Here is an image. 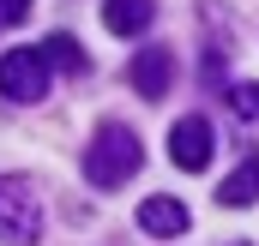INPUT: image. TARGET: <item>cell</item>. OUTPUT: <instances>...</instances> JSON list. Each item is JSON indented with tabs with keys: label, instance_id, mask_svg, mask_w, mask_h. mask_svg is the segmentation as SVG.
<instances>
[{
	"label": "cell",
	"instance_id": "52a82bcc",
	"mask_svg": "<svg viewBox=\"0 0 259 246\" xmlns=\"http://www.w3.org/2000/svg\"><path fill=\"white\" fill-rule=\"evenodd\" d=\"M157 18V0H103V24L115 36H145Z\"/></svg>",
	"mask_w": 259,
	"mask_h": 246
},
{
	"label": "cell",
	"instance_id": "5b68a950",
	"mask_svg": "<svg viewBox=\"0 0 259 246\" xmlns=\"http://www.w3.org/2000/svg\"><path fill=\"white\" fill-rule=\"evenodd\" d=\"M127 78H133V90H139L145 102H163V96H169V78H175V54H169V48H145V54L127 66Z\"/></svg>",
	"mask_w": 259,
	"mask_h": 246
},
{
	"label": "cell",
	"instance_id": "30bf717a",
	"mask_svg": "<svg viewBox=\"0 0 259 246\" xmlns=\"http://www.w3.org/2000/svg\"><path fill=\"white\" fill-rule=\"evenodd\" d=\"M229 108L235 120H259V84H229Z\"/></svg>",
	"mask_w": 259,
	"mask_h": 246
},
{
	"label": "cell",
	"instance_id": "ba28073f",
	"mask_svg": "<svg viewBox=\"0 0 259 246\" xmlns=\"http://www.w3.org/2000/svg\"><path fill=\"white\" fill-rule=\"evenodd\" d=\"M259 198V156L247 150L241 162H235V174L217 186V204H229V210H241V204H253Z\"/></svg>",
	"mask_w": 259,
	"mask_h": 246
},
{
	"label": "cell",
	"instance_id": "6da1fadb",
	"mask_svg": "<svg viewBox=\"0 0 259 246\" xmlns=\"http://www.w3.org/2000/svg\"><path fill=\"white\" fill-rule=\"evenodd\" d=\"M139 162H145V144H139V132L121 120L97 126V138H91V150H84V180L91 186H127L139 174Z\"/></svg>",
	"mask_w": 259,
	"mask_h": 246
},
{
	"label": "cell",
	"instance_id": "8992f818",
	"mask_svg": "<svg viewBox=\"0 0 259 246\" xmlns=\"http://www.w3.org/2000/svg\"><path fill=\"white\" fill-rule=\"evenodd\" d=\"M139 228H145V234H157V240H175V234L187 228V204H181V198H169V192H157V198H145V204H139Z\"/></svg>",
	"mask_w": 259,
	"mask_h": 246
},
{
	"label": "cell",
	"instance_id": "277c9868",
	"mask_svg": "<svg viewBox=\"0 0 259 246\" xmlns=\"http://www.w3.org/2000/svg\"><path fill=\"white\" fill-rule=\"evenodd\" d=\"M211 150H217L211 120H205V114H181L175 132H169V162L187 168V174H205V168H211Z\"/></svg>",
	"mask_w": 259,
	"mask_h": 246
},
{
	"label": "cell",
	"instance_id": "9c48e42d",
	"mask_svg": "<svg viewBox=\"0 0 259 246\" xmlns=\"http://www.w3.org/2000/svg\"><path fill=\"white\" fill-rule=\"evenodd\" d=\"M42 48H49V60L61 66V72H84V48H78L72 36H49Z\"/></svg>",
	"mask_w": 259,
	"mask_h": 246
},
{
	"label": "cell",
	"instance_id": "7a4b0ae2",
	"mask_svg": "<svg viewBox=\"0 0 259 246\" xmlns=\"http://www.w3.org/2000/svg\"><path fill=\"white\" fill-rule=\"evenodd\" d=\"M42 234V192L24 174H0V240L6 246H30Z\"/></svg>",
	"mask_w": 259,
	"mask_h": 246
},
{
	"label": "cell",
	"instance_id": "3957f363",
	"mask_svg": "<svg viewBox=\"0 0 259 246\" xmlns=\"http://www.w3.org/2000/svg\"><path fill=\"white\" fill-rule=\"evenodd\" d=\"M0 96L12 102H42L49 96V48H6L0 54Z\"/></svg>",
	"mask_w": 259,
	"mask_h": 246
},
{
	"label": "cell",
	"instance_id": "8fae6325",
	"mask_svg": "<svg viewBox=\"0 0 259 246\" xmlns=\"http://www.w3.org/2000/svg\"><path fill=\"white\" fill-rule=\"evenodd\" d=\"M30 18V0H0V24H24Z\"/></svg>",
	"mask_w": 259,
	"mask_h": 246
}]
</instances>
